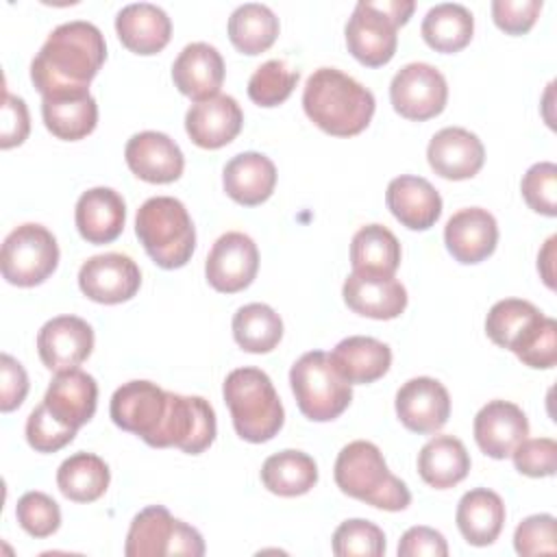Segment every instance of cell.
<instances>
[{"label":"cell","instance_id":"obj_1","mask_svg":"<svg viewBox=\"0 0 557 557\" xmlns=\"http://www.w3.org/2000/svg\"><path fill=\"white\" fill-rule=\"evenodd\" d=\"M107 59L98 26L85 20L59 24L30 63V81L44 98L85 94Z\"/></svg>","mask_w":557,"mask_h":557},{"label":"cell","instance_id":"obj_2","mask_svg":"<svg viewBox=\"0 0 557 557\" xmlns=\"http://www.w3.org/2000/svg\"><path fill=\"white\" fill-rule=\"evenodd\" d=\"M307 117L333 137L359 135L374 115V96L352 76L335 67L315 70L305 85Z\"/></svg>","mask_w":557,"mask_h":557},{"label":"cell","instance_id":"obj_3","mask_svg":"<svg viewBox=\"0 0 557 557\" xmlns=\"http://www.w3.org/2000/svg\"><path fill=\"white\" fill-rule=\"evenodd\" d=\"M109 413L122 431L139 435L152 448H168L178 435L181 394L150 381H128L113 392Z\"/></svg>","mask_w":557,"mask_h":557},{"label":"cell","instance_id":"obj_4","mask_svg":"<svg viewBox=\"0 0 557 557\" xmlns=\"http://www.w3.org/2000/svg\"><path fill=\"white\" fill-rule=\"evenodd\" d=\"M337 487L366 505L385 511H403L411 503L409 487L389 472L376 444L355 440L346 444L335 459Z\"/></svg>","mask_w":557,"mask_h":557},{"label":"cell","instance_id":"obj_5","mask_svg":"<svg viewBox=\"0 0 557 557\" xmlns=\"http://www.w3.org/2000/svg\"><path fill=\"white\" fill-rule=\"evenodd\" d=\"M222 394L242 440L261 444L283 429L285 411L272 379L263 370L248 366L228 372Z\"/></svg>","mask_w":557,"mask_h":557},{"label":"cell","instance_id":"obj_6","mask_svg":"<svg viewBox=\"0 0 557 557\" xmlns=\"http://www.w3.org/2000/svg\"><path fill=\"white\" fill-rule=\"evenodd\" d=\"M135 233L163 270L183 268L196 248V228L185 205L172 196L148 198L135 215Z\"/></svg>","mask_w":557,"mask_h":557},{"label":"cell","instance_id":"obj_7","mask_svg":"<svg viewBox=\"0 0 557 557\" xmlns=\"http://www.w3.org/2000/svg\"><path fill=\"white\" fill-rule=\"evenodd\" d=\"M289 383L300 413L313 422L335 420L352 400L350 383L339 376L322 350L305 352L292 366Z\"/></svg>","mask_w":557,"mask_h":557},{"label":"cell","instance_id":"obj_8","mask_svg":"<svg viewBox=\"0 0 557 557\" xmlns=\"http://www.w3.org/2000/svg\"><path fill=\"white\" fill-rule=\"evenodd\" d=\"M124 553L126 557H202L205 540L194 527L174 518L163 505H150L133 518Z\"/></svg>","mask_w":557,"mask_h":557},{"label":"cell","instance_id":"obj_9","mask_svg":"<svg viewBox=\"0 0 557 557\" xmlns=\"http://www.w3.org/2000/svg\"><path fill=\"white\" fill-rule=\"evenodd\" d=\"M59 265V244L54 235L35 222L13 228L2 244V276L17 287H35L44 283Z\"/></svg>","mask_w":557,"mask_h":557},{"label":"cell","instance_id":"obj_10","mask_svg":"<svg viewBox=\"0 0 557 557\" xmlns=\"http://www.w3.org/2000/svg\"><path fill=\"white\" fill-rule=\"evenodd\" d=\"M389 100L398 115L424 122L444 111L448 85L437 67L429 63H407L392 78Z\"/></svg>","mask_w":557,"mask_h":557},{"label":"cell","instance_id":"obj_11","mask_svg":"<svg viewBox=\"0 0 557 557\" xmlns=\"http://www.w3.org/2000/svg\"><path fill=\"white\" fill-rule=\"evenodd\" d=\"M398 26L383 2H357L346 24L348 52L368 67L389 63L398 46Z\"/></svg>","mask_w":557,"mask_h":557},{"label":"cell","instance_id":"obj_12","mask_svg":"<svg viewBox=\"0 0 557 557\" xmlns=\"http://www.w3.org/2000/svg\"><path fill=\"white\" fill-rule=\"evenodd\" d=\"M259 270L257 244L239 231H228L215 239L205 261L207 283L222 294L246 289Z\"/></svg>","mask_w":557,"mask_h":557},{"label":"cell","instance_id":"obj_13","mask_svg":"<svg viewBox=\"0 0 557 557\" xmlns=\"http://www.w3.org/2000/svg\"><path fill=\"white\" fill-rule=\"evenodd\" d=\"M141 285L137 263L122 252H104L89 257L78 270L81 292L100 305H117L131 300Z\"/></svg>","mask_w":557,"mask_h":557},{"label":"cell","instance_id":"obj_14","mask_svg":"<svg viewBox=\"0 0 557 557\" xmlns=\"http://www.w3.org/2000/svg\"><path fill=\"white\" fill-rule=\"evenodd\" d=\"M94 350V331L78 315H57L37 333V352L50 372L78 368Z\"/></svg>","mask_w":557,"mask_h":557},{"label":"cell","instance_id":"obj_15","mask_svg":"<svg viewBox=\"0 0 557 557\" xmlns=\"http://www.w3.org/2000/svg\"><path fill=\"white\" fill-rule=\"evenodd\" d=\"M396 416L403 426L413 433H435L450 416L448 389L431 376L409 379L396 392Z\"/></svg>","mask_w":557,"mask_h":557},{"label":"cell","instance_id":"obj_16","mask_svg":"<svg viewBox=\"0 0 557 557\" xmlns=\"http://www.w3.org/2000/svg\"><path fill=\"white\" fill-rule=\"evenodd\" d=\"M124 159L128 170L146 183H174L185 168L178 144L159 131H144L126 141Z\"/></svg>","mask_w":557,"mask_h":557},{"label":"cell","instance_id":"obj_17","mask_svg":"<svg viewBox=\"0 0 557 557\" xmlns=\"http://www.w3.org/2000/svg\"><path fill=\"white\" fill-rule=\"evenodd\" d=\"M342 294L348 309L372 320H394L407 307L405 285L387 274L350 272Z\"/></svg>","mask_w":557,"mask_h":557},{"label":"cell","instance_id":"obj_18","mask_svg":"<svg viewBox=\"0 0 557 557\" xmlns=\"http://www.w3.org/2000/svg\"><path fill=\"white\" fill-rule=\"evenodd\" d=\"M426 159L431 170L442 178L466 181L483 168L485 148L474 133L461 126H446L431 137Z\"/></svg>","mask_w":557,"mask_h":557},{"label":"cell","instance_id":"obj_19","mask_svg":"<svg viewBox=\"0 0 557 557\" xmlns=\"http://www.w3.org/2000/svg\"><path fill=\"white\" fill-rule=\"evenodd\" d=\"M242 124V107L233 96L226 94L194 102L185 115V131L189 139L207 150L231 144L239 135Z\"/></svg>","mask_w":557,"mask_h":557},{"label":"cell","instance_id":"obj_20","mask_svg":"<svg viewBox=\"0 0 557 557\" xmlns=\"http://www.w3.org/2000/svg\"><path fill=\"white\" fill-rule=\"evenodd\" d=\"M444 244L459 263H481L496 250L498 224L487 209H461L446 222Z\"/></svg>","mask_w":557,"mask_h":557},{"label":"cell","instance_id":"obj_21","mask_svg":"<svg viewBox=\"0 0 557 557\" xmlns=\"http://www.w3.org/2000/svg\"><path fill=\"white\" fill-rule=\"evenodd\" d=\"M529 435L524 411L509 400H490L474 416V440L492 459L511 457L513 448Z\"/></svg>","mask_w":557,"mask_h":557},{"label":"cell","instance_id":"obj_22","mask_svg":"<svg viewBox=\"0 0 557 557\" xmlns=\"http://www.w3.org/2000/svg\"><path fill=\"white\" fill-rule=\"evenodd\" d=\"M44 405L59 422L78 431L96 413L98 385L91 374L78 368L57 372L46 389Z\"/></svg>","mask_w":557,"mask_h":557},{"label":"cell","instance_id":"obj_23","mask_svg":"<svg viewBox=\"0 0 557 557\" xmlns=\"http://www.w3.org/2000/svg\"><path fill=\"white\" fill-rule=\"evenodd\" d=\"M385 202L392 215L411 231H426L442 215V196L422 176L403 174L392 178L385 191Z\"/></svg>","mask_w":557,"mask_h":557},{"label":"cell","instance_id":"obj_24","mask_svg":"<svg viewBox=\"0 0 557 557\" xmlns=\"http://www.w3.org/2000/svg\"><path fill=\"white\" fill-rule=\"evenodd\" d=\"M172 81L181 94L196 102L218 96L224 83L222 54L205 41L187 44L172 65Z\"/></svg>","mask_w":557,"mask_h":557},{"label":"cell","instance_id":"obj_25","mask_svg":"<svg viewBox=\"0 0 557 557\" xmlns=\"http://www.w3.org/2000/svg\"><path fill=\"white\" fill-rule=\"evenodd\" d=\"M74 222L85 242L109 244L117 239L124 231V198L111 187H91L81 194L74 211Z\"/></svg>","mask_w":557,"mask_h":557},{"label":"cell","instance_id":"obj_26","mask_svg":"<svg viewBox=\"0 0 557 557\" xmlns=\"http://www.w3.org/2000/svg\"><path fill=\"white\" fill-rule=\"evenodd\" d=\"M115 33L124 48L135 54H157L172 37V22L168 13L150 2L126 4L115 17Z\"/></svg>","mask_w":557,"mask_h":557},{"label":"cell","instance_id":"obj_27","mask_svg":"<svg viewBox=\"0 0 557 557\" xmlns=\"http://www.w3.org/2000/svg\"><path fill=\"white\" fill-rule=\"evenodd\" d=\"M222 185L226 196L237 205L257 207L272 196L276 168L261 152H242L224 165Z\"/></svg>","mask_w":557,"mask_h":557},{"label":"cell","instance_id":"obj_28","mask_svg":"<svg viewBox=\"0 0 557 557\" xmlns=\"http://www.w3.org/2000/svg\"><path fill=\"white\" fill-rule=\"evenodd\" d=\"M329 359L344 381L350 385H366L374 383L389 370L392 350L374 337L350 335L333 348Z\"/></svg>","mask_w":557,"mask_h":557},{"label":"cell","instance_id":"obj_29","mask_svg":"<svg viewBox=\"0 0 557 557\" xmlns=\"http://www.w3.org/2000/svg\"><path fill=\"white\" fill-rule=\"evenodd\" d=\"M455 518L459 533L468 544L487 546L503 531L505 503L496 492L487 487H474L461 496Z\"/></svg>","mask_w":557,"mask_h":557},{"label":"cell","instance_id":"obj_30","mask_svg":"<svg viewBox=\"0 0 557 557\" xmlns=\"http://www.w3.org/2000/svg\"><path fill=\"white\" fill-rule=\"evenodd\" d=\"M470 470V455L453 435L431 437L418 453V474L435 490H448L463 481Z\"/></svg>","mask_w":557,"mask_h":557},{"label":"cell","instance_id":"obj_31","mask_svg":"<svg viewBox=\"0 0 557 557\" xmlns=\"http://www.w3.org/2000/svg\"><path fill=\"white\" fill-rule=\"evenodd\" d=\"M41 115L46 128L65 141L87 137L98 124V104L89 91L54 96L41 100Z\"/></svg>","mask_w":557,"mask_h":557},{"label":"cell","instance_id":"obj_32","mask_svg":"<svg viewBox=\"0 0 557 557\" xmlns=\"http://www.w3.org/2000/svg\"><path fill=\"white\" fill-rule=\"evenodd\" d=\"M261 481L276 496H302L318 483V466L307 453L287 448L263 461Z\"/></svg>","mask_w":557,"mask_h":557},{"label":"cell","instance_id":"obj_33","mask_svg":"<svg viewBox=\"0 0 557 557\" xmlns=\"http://www.w3.org/2000/svg\"><path fill=\"white\" fill-rule=\"evenodd\" d=\"M420 30L433 50L453 54L470 44L474 33V17L463 4L442 2L426 11Z\"/></svg>","mask_w":557,"mask_h":557},{"label":"cell","instance_id":"obj_34","mask_svg":"<svg viewBox=\"0 0 557 557\" xmlns=\"http://www.w3.org/2000/svg\"><path fill=\"white\" fill-rule=\"evenodd\" d=\"M350 265L352 272L394 276L400 265V244L396 235L383 224L361 226L350 242Z\"/></svg>","mask_w":557,"mask_h":557},{"label":"cell","instance_id":"obj_35","mask_svg":"<svg viewBox=\"0 0 557 557\" xmlns=\"http://www.w3.org/2000/svg\"><path fill=\"white\" fill-rule=\"evenodd\" d=\"M111 481L109 466L94 453H74L57 470L61 494L74 503L98 500Z\"/></svg>","mask_w":557,"mask_h":557},{"label":"cell","instance_id":"obj_36","mask_svg":"<svg viewBox=\"0 0 557 557\" xmlns=\"http://www.w3.org/2000/svg\"><path fill=\"white\" fill-rule=\"evenodd\" d=\"M278 37V17L259 2L237 7L228 17V39L244 54L265 52Z\"/></svg>","mask_w":557,"mask_h":557},{"label":"cell","instance_id":"obj_37","mask_svg":"<svg viewBox=\"0 0 557 557\" xmlns=\"http://www.w3.org/2000/svg\"><path fill=\"white\" fill-rule=\"evenodd\" d=\"M233 337L246 352H270L283 337V320L270 305H244L233 315Z\"/></svg>","mask_w":557,"mask_h":557},{"label":"cell","instance_id":"obj_38","mask_svg":"<svg viewBox=\"0 0 557 557\" xmlns=\"http://www.w3.org/2000/svg\"><path fill=\"white\" fill-rule=\"evenodd\" d=\"M516 357L535 370H548L557 361V322L540 313L511 344Z\"/></svg>","mask_w":557,"mask_h":557},{"label":"cell","instance_id":"obj_39","mask_svg":"<svg viewBox=\"0 0 557 557\" xmlns=\"http://www.w3.org/2000/svg\"><path fill=\"white\" fill-rule=\"evenodd\" d=\"M542 311L529 302V300H520V298H505L498 300L487 318H485V333L487 337L500 346V348H511V344L518 339V335L540 315Z\"/></svg>","mask_w":557,"mask_h":557},{"label":"cell","instance_id":"obj_40","mask_svg":"<svg viewBox=\"0 0 557 557\" xmlns=\"http://www.w3.org/2000/svg\"><path fill=\"white\" fill-rule=\"evenodd\" d=\"M296 83V70H292L285 61L270 59L252 72L248 81V96L259 107H278L292 96Z\"/></svg>","mask_w":557,"mask_h":557},{"label":"cell","instance_id":"obj_41","mask_svg":"<svg viewBox=\"0 0 557 557\" xmlns=\"http://www.w3.org/2000/svg\"><path fill=\"white\" fill-rule=\"evenodd\" d=\"M333 553L337 557H381L385 533L370 520H346L333 533Z\"/></svg>","mask_w":557,"mask_h":557},{"label":"cell","instance_id":"obj_42","mask_svg":"<svg viewBox=\"0 0 557 557\" xmlns=\"http://www.w3.org/2000/svg\"><path fill=\"white\" fill-rule=\"evenodd\" d=\"M15 518L33 537H50L61 527V509L44 492L22 494L15 505Z\"/></svg>","mask_w":557,"mask_h":557},{"label":"cell","instance_id":"obj_43","mask_svg":"<svg viewBox=\"0 0 557 557\" xmlns=\"http://www.w3.org/2000/svg\"><path fill=\"white\" fill-rule=\"evenodd\" d=\"M524 202L542 215H557V165L540 161L527 170L520 183Z\"/></svg>","mask_w":557,"mask_h":557},{"label":"cell","instance_id":"obj_44","mask_svg":"<svg viewBox=\"0 0 557 557\" xmlns=\"http://www.w3.org/2000/svg\"><path fill=\"white\" fill-rule=\"evenodd\" d=\"M76 435V429L59 422L48 407L37 405L26 420V442L37 453H57L67 446Z\"/></svg>","mask_w":557,"mask_h":557},{"label":"cell","instance_id":"obj_45","mask_svg":"<svg viewBox=\"0 0 557 557\" xmlns=\"http://www.w3.org/2000/svg\"><path fill=\"white\" fill-rule=\"evenodd\" d=\"M513 466L520 474L540 479L553 476L557 468V442L553 437H533L522 440L513 453Z\"/></svg>","mask_w":557,"mask_h":557},{"label":"cell","instance_id":"obj_46","mask_svg":"<svg viewBox=\"0 0 557 557\" xmlns=\"http://www.w3.org/2000/svg\"><path fill=\"white\" fill-rule=\"evenodd\" d=\"M513 546L518 555H553L555 544V518L550 513H535L524 518L513 533Z\"/></svg>","mask_w":557,"mask_h":557},{"label":"cell","instance_id":"obj_47","mask_svg":"<svg viewBox=\"0 0 557 557\" xmlns=\"http://www.w3.org/2000/svg\"><path fill=\"white\" fill-rule=\"evenodd\" d=\"M542 0H494L492 20L507 35H524L533 28Z\"/></svg>","mask_w":557,"mask_h":557},{"label":"cell","instance_id":"obj_48","mask_svg":"<svg viewBox=\"0 0 557 557\" xmlns=\"http://www.w3.org/2000/svg\"><path fill=\"white\" fill-rule=\"evenodd\" d=\"M28 394V374L17 359L2 352L0 357V411L17 409Z\"/></svg>","mask_w":557,"mask_h":557},{"label":"cell","instance_id":"obj_49","mask_svg":"<svg viewBox=\"0 0 557 557\" xmlns=\"http://www.w3.org/2000/svg\"><path fill=\"white\" fill-rule=\"evenodd\" d=\"M30 131V117L26 102L17 96L4 94L2 102V135H0V148L9 150L13 146H20Z\"/></svg>","mask_w":557,"mask_h":557},{"label":"cell","instance_id":"obj_50","mask_svg":"<svg viewBox=\"0 0 557 557\" xmlns=\"http://www.w3.org/2000/svg\"><path fill=\"white\" fill-rule=\"evenodd\" d=\"M398 555L400 557H446L448 544L444 535L431 527H411L403 533L398 542Z\"/></svg>","mask_w":557,"mask_h":557},{"label":"cell","instance_id":"obj_51","mask_svg":"<svg viewBox=\"0 0 557 557\" xmlns=\"http://www.w3.org/2000/svg\"><path fill=\"white\" fill-rule=\"evenodd\" d=\"M555 242H557V237H555V235H553V237H548V242L544 244V248H542V252H540V257H537V270H540V274H542L544 283H546L550 289L555 287V272H553Z\"/></svg>","mask_w":557,"mask_h":557}]
</instances>
